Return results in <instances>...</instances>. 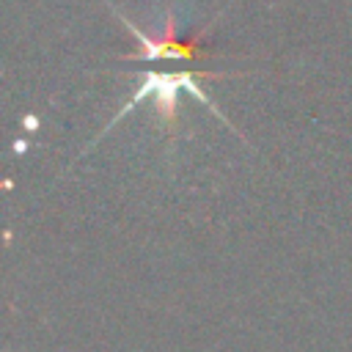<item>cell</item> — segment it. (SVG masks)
<instances>
[{"label":"cell","instance_id":"6da1fadb","mask_svg":"<svg viewBox=\"0 0 352 352\" xmlns=\"http://www.w3.org/2000/svg\"><path fill=\"white\" fill-rule=\"evenodd\" d=\"M204 77H217V74H212V72H146L143 74V85L129 96V102L110 118V124L104 126V132L113 126V124H118L132 107H138L143 99H148V96H154V104H157V110H160V116H162V121L168 124V126H176V96H179V91H187V94H192L198 102H204L214 116H220V110L212 104V99L204 94V88H201V80ZM223 118V116H220ZM102 132V135H104ZM99 135V138H102Z\"/></svg>","mask_w":352,"mask_h":352},{"label":"cell","instance_id":"7a4b0ae2","mask_svg":"<svg viewBox=\"0 0 352 352\" xmlns=\"http://www.w3.org/2000/svg\"><path fill=\"white\" fill-rule=\"evenodd\" d=\"M118 19L124 22V28L140 41V55H135L138 60H195V58H204L209 52L206 41L198 38V36H190V38H179L176 33V14L168 11L165 16V30L157 33V36H148L143 30H138L126 16L118 14Z\"/></svg>","mask_w":352,"mask_h":352}]
</instances>
